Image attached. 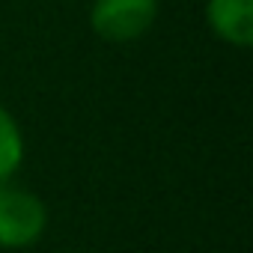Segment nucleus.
<instances>
[{
  "instance_id": "1",
  "label": "nucleus",
  "mask_w": 253,
  "mask_h": 253,
  "mask_svg": "<svg viewBox=\"0 0 253 253\" xmlns=\"http://www.w3.org/2000/svg\"><path fill=\"white\" fill-rule=\"evenodd\" d=\"M48 226L45 203L15 185L0 182V247L21 250L42 238Z\"/></svg>"
},
{
  "instance_id": "2",
  "label": "nucleus",
  "mask_w": 253,
  "mask_h": 253,
  "mask_svg": "<svg viewBox=\"0 0 253 253\" xmlns=\"http://www.w3.org/2000/svg\"><path fill=\"white\" fill-rule=\"evenodd\" d=\"M158 18V0H95L89 24L104 42H134Z\"/></svg>"
},
{
  "instance_id": "3",
  "label": "nucleus",
  "mask_w": 253,
  "mask_h": 253,
  "mask_svg": "<svg viewBox=\"0 0 253 253\" xmlns=\"http://www.w3.org/2000/svg\"><path fill=\"white\" fill-rule=\"evenodd\" d=\"M209 27L235 48L253 45V0H209Z\"/></svg>"
},
{
  "instance_id": "4",
  "label": "nucleus",
  "mask_w": 253,
  "mask_h": 253,
  "mask_svg": "<svg viewBox=\"0 0 253 253\" xmlns=\"http://www.w3.org/2000/svg\"><path fill=\"white\" fill-rule=\"evenodd\" d=\"M24 161V134L15 116L0 104V182H9Z\"/></svg>"
}]
</instances>
